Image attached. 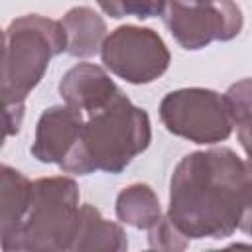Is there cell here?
Listing matches in <instances>:
<instances>
[{
  "mask_svg": "<svg viewBox=\"0 0 252 252\" xmlns=\"http://www.w3.org/2000/svg\"><path fill=\"white\" fill-rule=\"evenodd\" d=\"M246 169H248V173H250V177H252V158H248V161H246Z\"/></svg>",
  "mask_w": 252,
  "mask_h": 252,
  "instance_id": "d6986e66",
  "label": "cell"
},
{
  "mask_svg": "<svg viewBox=\"0 0 252 252\" xmlns=\"http://www.w3.org/2000/svg\"><path fill=\"white\" fill-rule=\"evenodd\" d=\"M148 242L156 250H183L187 248L189 238L165 215L152 228H148Z\"/></svg>",
  "mask_w": 252,
  "mask_h": 252,
  "instance_id": "2e32d148",
  "label": "cell"
},
{
  "mask_svg": "<svg viewBox=\"0 0 252 252\" xmlns=\"http://www.w3.org/2000/svg\"><path fill=\"white\" fill-rule=\"evenodd\" d=\"M32 201V181L18 169H0V236L2 250L8 252L26 219Z\"/></svg>",
  "mask_w": 252,
  "mask_h": 252,
  "instance_id": "30bf717a",
  "label": "cell"
},
{
  "mask_svg": "<svg viewBox=\"0 0 252 252\" xmlns=\"http://www.w3.org/2000/svg\"><path fill=\"white\" fill-rule=\"evenodd\" d=\"M120 89L110 75L94 63H77L59 81V94L63 102L79 112H96L104 108Z\"/></svg>",
  "mask_w": 252,
  "mask_h": 252,
  "instance_id": "9c48e42d",
  "label": "cell"
},
{
  "mask_svg": "<svg viewBox=\"0 0 252 252\" xmlns=\"http://www.w3.org/2000/svg\"><path fill=\"white\" fill-rule=\"evenodd\" d=\"M83 112L71 106H49L41 112L35 138L32 144V156L41 163H57L67 158V154L77 144L83 130Z\"/></svg>",
  "mask_w": 252,
  "mask_h": 252,
  "instance_id": "ba28073f",
  "label": "cell"
},
{
  "mask_svg": "<svg viewBox=\"0 0 252 252\" xmlns=\"http://www.w3.org/2000/svg\"><path fill=\"white\" fill-rule=\"evenodd\" d=\"M159 120L167 132L193 144L224 142L232 132L224 94L201 87L167 93L159 102Z\"/></svg>",
  "mask_w": 252,
  "mask_h": 252,
  "instance_id": "5b68a950",
  "label": "cell"
},
{
  "mask_svg": "<svg viewBox=\"0 0 252 252\" xmlns=\"http://www.w3.org/2000/svg\"><path fill=\"white\" fill-rule=\"evenodd\" d=\"M250 193L246 161L230 148L191 152L171 173L167 217L187 238H226Z\"/></svg>",
  "mask_w": 252,
  "mask_h": 252,
  "instance_id": "6da1fadb",
  "label": "cell"
},
{
  "mask_svg": "<svg viewBox=\"0 0 252 252\" xmlns=\"http://www.w3.org/2000/svg\"><path fill=\"white\" fill-rule=\"evenodd\" d=\"M63 51H67V35L61 22L39 14H26L12 20L4 32V106L24 104L26 96L43 79L51 57Z\"/></svg>",
  "mask_w": 252,
  "mask_h": 252,
  "instance_id": "3957f363",
  "label": "cell"
},
{
  "mask_svg": "<svg viewBox=\"0 0 252 252\" xmlns=\"http://www.w3.org/2000/svg\"><path fill=\"white\" fill-rule=\"evenodd\" d=\"M116 217L134 228H152L161 219V207L156 191L146 183L126 185L116 197Z\"/></svg>",
  "mask_w": 252,
  "mask_h": 252,
  "instance_id": "4fadbf2b",
  "label": "cell"
},
{
  "mask_svg": "<svg viewBox=\"0 0 252 252\" xmlns=\"http://www.w3.org/2000/svg\"><path fill=\"white\" fill-rule=\"evenodd\" d=\"M100 57L104 67L132 85H146L161 77L171 61L161 35L152 28L120 26L106 35Z\"/></svg>",
  "mask_w": 252,
  "mask_h": 252,
  "instance_id": "52a82bcc",
  "label": "cell"
},
{
  "mask_svg": "<svg viewBox=\"0 0 252 252\" xmlns=\"http://www.w3.org/2000/svg\"><path fill=\"white\" fill-rule=\"evenodd\" d=\"M238 228H240L244 234H248V236L252 238V193H250V197L246 199V203H244V207H242L240 220H238Z\"/></svg>",
  "mask_w": 252,
  "mask_h": 252,
  "instance_id": "ac0fdd59",
  "label": "cell"
},
{
  "mask_svg": "<svg viewBox=\"0 0 252 252\" xmlns=\"http://www.w3.org/2000/svg\"><path fill=\"white\" fill-rule=\"evenodd\" d=\"M152 140L150 116L120 91L104 108L89 114L81 136L61 161L65 173H120Z\"/></svg>",
  "mask_w": 252,
  "mask_h": 252,
  "instance_id": "7a4b0ae2",
  "label": "cell"
},
{
  "mask_svg": "<svg viewBox=\"0 0 252 252\" xmlns=\"http://www.w3.org/2000/svg\"><path fill=\"white\" fill-rule=\"evenodd\" d=\"M79 187L65 175L32 181V201L8 252L71 250L79 228Z\"/></svg>",
  "mask_w": 252,
  "mask_h": 252,
  "instance_id": "277c9868",
  "label": "cell"
},
{
  "mask_svg": "<svg viewBox=\"0 0 252 252\" xmlns=\"http://www.w3.org/2000/svg\"><path fill=\"white\" fill-rule=\"evenodd\" d=\"M6 108V136H14L20 130L24 118V104H8Z\"/></svg>",
  "mask_w": 252,
  "mask_h": 252,
  "instance_id": "e0dca14e",
  "label": "cell"
},
{
  "mask_svg": "<svg viewBox=\"0 0 252 252\" xmlns=\"http://www.w3.org/2000/svg\"><path fill=\"white\" fill-rule=\"evenodd\" d=\"M161 18L175 41L191 51L234 39L244 24L234 0H165Z\"/></svg>",
  "mask_w": 252,
  "mask_h": 252,
  "instance_id": "8992f818",
  "label": "cell"
},
{
  "mask_svg": "<svg viewBox=\"0 0 252 252\" xmlns=\"http://www.w3.org/2000/svg\"><path fill=\"white\" fill-rule=\"evenodd\" d=\"M59 22L67 35L69 55L91 57L100 51L106 39V24L98 12L89 6H75Z\"/></svg>",
  "mask_w": 252,
  "mask_h": 252,
  "instance_id": "8fae6325",
  "label": "cell"
},
{
  "mask_svg": "<svg viewBox=\"0 0 252 252\" xmlns=\"http://www.w3.org/2000/svg\"><path fill=\"white\" fill-rule=\"evenodd\" d=\"M100 10L110 18L136 16L140 20L161 14L165 0H96Z\"/></svg>",
  "mask_w": 252,
  "mask_h": 252,
  "instance_id": "9a60e30c",
  "label": "cell"
},
{
  "mask_svg": "<svg viewBox=\"0 0 252 252\" xmlns=\"http://www.w3.org/2000/svg\"><path fill=\"white\" fill-rule=\"evenodd\" d=\"M128 248L126 232L120 224L106 220L93 205H81L79 228L71 250H94V252H122Z\"/></svg>",
  "mask_w": 252,
  "mask_h": 252,
  "instance_id": "7c38bea8",
  "label": "cell"
},
{
  "mask_svg": "<svg viewBox=\"0 0 252 252\" xmlns=\"http://www.w3.org/2000/svg\"><path fill=\"white\" fill-rule=\"evenodd\" d=\"M224 100L232 126H236L238 142L246 156L252 158V77L230 85L224 93Z\"/></svg>",
  "mask_w": 252,
  "mask_h": 252,
  "instance_id": "5bb4252c",
  "label": "cell"
}]
</instances>
